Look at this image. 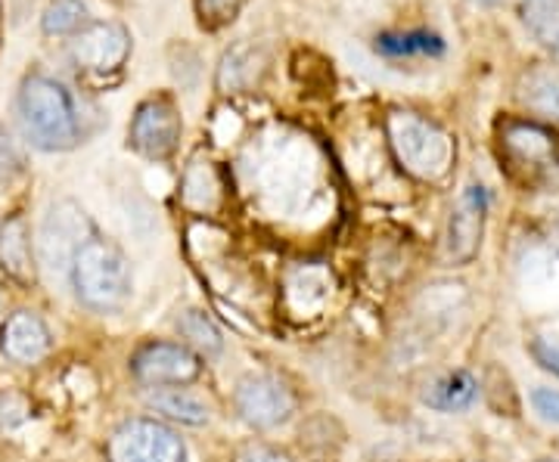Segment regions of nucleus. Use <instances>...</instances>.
I'll return each mask as SVG.
<instances>
[{"instance_id":"obj_1","label":"nucleus","mask_w":559,"mask_h":462,"mask_svg":"<svg viewBox=\"0 0 559 462\" xmlns=\"http://www.w3.org/2000/svg\"><path fill=\"white\" fill-rule=\"evenodd\" d=\"M16 109L25 141L44 153H66L79 143V112L60 81L28 75L22 81Z\"/></svg>"},{"instance_id":"obj_2","label":"nucleus","mask_w":559,"mask_h":462,"mask_svg":"<svg viewBox=\"0 0 559 462\" xmlns=\"http://www.w3.org/2000/svg\"><path fill=\"white\" fill-rule=\"evenodd\" d=\"M72 289L79 295V302L91 311H119L131 299L134 277H131V264L121 255L112 242L91 240L79 248V255L72 258Z\"/></svg>"},{"instance_id":"obj_3","label":"nucleus","mask_w":559,"mask_h":462,"mask_svg":"<svg viewBox=\"0 0 559 462\" xmlns=\"http://www.w3.org/2000/svg\"><path fill=\"white\" fill-rule=\"evenodd\" d=\"M385 137L401 168L417 181H441L454 165L451 134L417 112H392L385 119Z\"/></svg>"},{"instance_id":"obj_4","label":"nucleus","mask_w":559,"mask_h":462,"mask_svg":"<svg viewBox=\"0 0 559 462\" xmlns=\"http://www.w3.org/2000/svg\"><path fill=\"white\" fill-rule=\"evenodd\" d=\"M109 462H187V447L168 425L128 420L109 438Z\"/></svg>"},{"instance_id":"obj_5","label":"nucleus","mask_w":559,"mask_h":462,"mask_svg":"<svg viewBox=\"0 0 559 462\" xmlns=\"http://www.w3.org/2000/svg\"><path fill=\"white\" fill-rule=\"evenodd\" d=\"M87 240H91V221L84 218L81 205L69 199L53 202L40 223V264L50 273L72 270V258Z\"/></svg>"},{"instance_id":"obj_6","label":"nucleus","mask_w":559,"mask_h":462,"mask_svg":"<svg viewBox=\"0 0 559 462\" xmlns=\"http://www.w3.org/2000/svg\"><path fill=\"white\" fill-rule=\"evenodd\" d=\"M180 112L175 100L168 97H153V100L140 102L131 127H128V143L131 149L140 153L143 159L162 161L168 156H175L180 143Z\"/></svg>"},{"instance_id":"obj_7","label":"nucleus","mask_w":559,"mask_h":462,"mask_svg":"<svg viewBox=\"0 0 559 462\" xmlns=\"http://www.w3.org/2000/svg\"><path fill=\"white\" fill-rule=\"evenodd\" d=\"M128 53H131V35L119 22H87L69 47V57L84 75L121 72Z\"/></svg>"},{"instance_id":"obj_8","label":"nucleus","mask_w":559,"mask_h":462,"mask_svg":"<svg viewBox=\"0 0 559 462\" xmlns=\"http://www.w3.org/2000/svg\"><path fill=\"white\" fill-rule=\"evenodd\" d=\"M234 403L242 423L252 428H277L296 413V394L274 376H246L237 382Z\"/></svg>"},{"instance_id":"obj_9","label":"nucleus","mask_w":559,"mask_h":462,"mask_svg":"<svg viewBox=\"0 0 559 462\" xmlns=\"http://www.w3.org/2000/svg\"><path fill=\"white\" fill-rule=\"evenodd\" d=\"M200 357L187 348L175 342H150L140 348L131 361V373L138 376V382L153 385H187L200 376Z\"/></svg>"},{"instance_id":"obj_10","label":"nucleus","mask_w":559,"mask_h":462,"mask_svg":"<svg viewBox=\"0 0 559 462\" xmlns=\"http://www.w3.org/2000/svg\"><path fill=\"white\" fill-rule=\"evenodd\" d=\"M485 215H488V193L481 183H473L460 193L454 202L451 221H448V258L454 264H469L481 248L485 233Z\"/></svg>"},{"instance_id":"obj_11","label":"nucleus","mask_w":559,"mask_h":462,"mask_svg":"<svg viewBox=\"0 0 559 462\" xmlns=\"http://www.w3.org/2000/svg\"><path fill=\"white\" fill-rule=\"evenodd\" d=\"M500 149L522 171H544L559 161V137L535 121H507L500 131Z\"/></svg>"},{"instance_id":"obj_12","label":"nucleus","mask_w":559,"mask_h":462,"mask_svg":"<svg viewBox=\"0 0 559 462\" xmlns=\"http://www.w3.org/2000/svg\"><path fill=\"white\" fill-rule=\"evenodd\" d=\"M0 351H3V357H10L13 363L32 366V363L47 357L50 332H47V326H44L38 314L20 311V314H13L10 320L3 323V329H0Z\"/></svg>"},{"instance_id":"obj_13","label":"nucleus","mask_w":559,"mask_h":462,"mask_svg":"<svg viewBox=\"0 0 559 462\" xmlns=\"http://www.w3.org/2000/svg\"><path fill=\"white\" fill-rule=\"evenodd\" d=\"M516 100L538 119L559 124V65L535 62L516 81Z\"/></svg>"},{"instance_id":"obj_14","label":"nucleus","mask_w":559,"mask_h":462,"mask_svg":"<svg viewBox=\"0 0 559 462\" xmlns=\"http://www.w3.org/2000/svg\"><path fill=\"white\" fill-rule=\"evenodd\" d=\"M0 270L20 285H32L38 277L35 255H32V233L22 215L7 218V223L0 227Z\"/></svg>"},{"instance_id":"obj_15","label":"nucleus","mask_w":559,"mask_h":462,"mask_svg":"<svg viewBox=\"0 0 559 462\" xmlns=\"http://www.w3.org/2000/svg\"><path fill=\"white\" fill-rule=\"evenodd\" d=\"M476 398H479V382L463 369L444 373L426 385V391H423V403L432 410H441V413H460V410L473 406Z\"/></svg>"},{"instance_id":"obj_16","label":"nucleus","mask_w":559,"mask_h":462,"mask_svg":"<svg viewBox=\"0 0 559 462\" xmlns=\"http://www.w3.org/2000/svg\"><path fill=\"white\" fill-rule=\"evenodd\" d=\"M261 72H264V57L259 47L240 44L224 53L218 69V87L224 94H240V90H249L259 84Z\"/></svg>"},{"instance_id":"obj_17","label":"nucleus","mask_w":559,"mask_h":462,"mask_svg":"<svg viewBox=\"0 0 559 462\" xmlns=\"http://www.w3.org/2000/svg\"><path fill=\"white\" fill-rule=\"evenodd\" d=\"M520 13L532 38L559 60V0H522Z\"/></svg>"},{"instance_id":"obj_18","label":"nucleus","mask_w":559,"mask_h":462,"mask_svg":"<svg viewBox=\"0 0 559 462\" xmlns=\"http://www.w3.org/2000/svg\"><path fill=\"white\" fill-rule=\"evenodd\" d=\"M180 196H183V202H187L190 208H197V211H215V208H218L221 183L218 174H215V168H212V161L197 159L187 168Z\"/></svg>"},{"instance_id":"obj_19","label":"nucleus","mask_w":559,"mask_h":462,"mask_svg":"<svg viewBox=\"0 0 559 462\" xmlns=\"http://www.w3.org/2000/svg\"><path fill=\"white\" fill-rule=\"evenodd\" d=\"M150 406L180 425L209 423V406L200 398H193L190 391H156V394H150Z\"/></svg>"},{"instance_id":"obj_20","label":"nucleus","mask_w":559,"mask_h":462,"mask_svg":"<svg viewBox=\"0 0 559 462\" xmlns=\"http://www.w3.org/2000/svg\"><path fill=\"white\" fill-rule=\"evenodd\" d=\"M377 53L382 57H441L444 40L432 32H404V35H380Z\"/></svg>"},{"instance_id":"obj_21","label":"nucleus","mask_w":559,"mask_h":462,"mask_svg":"<svg viewBox=\"0 0 559 462\" xmlns=\"http://www.w3.org/2000/svg\"><path fill=\"white\" fill-rule=\"evenodd\" d=\"M178 332L187 342L193 344V348H200L202 354H221V348H224L218 326L209 320L202 311H193V307L183 311L178 317Z\"/></svg>"},{"instance_id":"obj_22","label":"nucleus","mask_w":559,"mask_h":462,"mask_svg":"<svg viewBox=\"0 0 559 462\" xmlns=\"http://www.w3.org/2000/svg\"><path fill=\"white\" fill-rule=\"evenodd\" d=\"M44 32L47 35H79L81 28L87 25V7L81 0H53L44 10Z\"/></svg>"},{"instance_id":"obj_23","label":"nucleus","mask_w":559,"mask_h":462,"mask_svg":"<svg viewBox=\"0 0 559 462\" xmlns=\"http://www.w3.org/2000/svg\"><path fill=\"white\" fill-rule=\"evenodd\" d=\"M246 0H197V13L205 28H224L240 16Z\"/></svg>"},{"instance_id":"obj_24","label":"nucleus","mask_w":559,"mask_h":462,"mask_svg":"<svg viewBox=\"0 0 559 462\" xmlns=\"http://www.w3.org/2000/svg\"><path fill=\"white\" fill-rule=\"evenodd\" d=\"M528 354L535 357L540 369L559 376V336H535L528 342Z\"/></svg>"},{"instance_id":"obj_25","label":"nucleus","mask_w":559,"mask_h":462,"mask_svg":"<svg viewBox=\"0 0 559 462\" xmlns=\"http://www.w3.org/2000/svg\"><path fill=\"white\" fill-rule=\"evenodd\" d=\"M22 171V156L16 149V141L10 137L7 127H0V181H10L13 174Z\"/></svg>"},{"instance_id":"obj_26","label":"nucleus","mask_w":559,"mask_h":462,"mask_svg":"<svg viewBox=\"0 0 559 462\" xmlns=\"http://www.w3.org/2000/svg\"><path fill=\"white\" fill-rule=\"evenodd\" d=\"M532 410L538 413L544 423L559 425V391H554V388H535L532 391Z\"/></svg>"},{"instance_id":"obj_27","label":"nucleus","mask_w":559,"mask_h":462,"mask_svg":"<svg viewBox=\"0 0 559 462\" xmlns=\"http://www.w3.org/2000/svg\"><path fill=\"white\" fill-rule=\"evenodd\" d=\"M234 462H293L286 453H280L274 447H264V443H246L237 450Z\"/></svg>"},{"instance_id":"obj_28","label":"nucleus","mask_w":559,"mask_h":462,"mask_svg":"<svg viewBox=\"0 0 559 462\" xmlns=\"http://www.w3.org/2000/svg\"><path fill=\"white\" fill-rule=\"evenodd\" d=\"M476 3H479V7H498L500 0H476Z\"/></svg>"},{"instance_id":"obj_29","label":"nucleus","mask_w":559,"mask_h":462,"mask_svg":"<svg viewBox=\"0 0 559 462\" xmlns=\"http://www.w3.org/2000/svg\"><path fill=\"white\" fill-rule=\"evenodd\" d=\"M538 462H559V460H538Z\"/></svg>"}]
</instances>
